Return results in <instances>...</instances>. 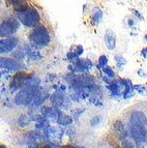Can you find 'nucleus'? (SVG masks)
<instances>
[{
    "mask_svg": "<svg viewBox=\"0 0 147 148\" xmlns=\"http://www.w3.org/2000/svg\"><path fill=\"white\" fill-rule=\"evenodd\" d=\"M147 117L142 112L134 111L131 114L130 132L133 139L141 147L147 142Z\"/></svg>",
    "mask_w": 147,
    "mask_h": 148,
    "instance_id": "f257e3e1",
    "label": "nucleus"
},
{
    "mask_svg": "<svg viewBox=\"0 0 147 148\" xmlns=\"http://www.w3.org/2000/svg\"><path fill=\"white\" fill-rule=\"evenodd\" d=\"M31 29L29 33V40L33 47L44 48L51 42V35L45 25L37 24Z\"/></svg>",
    "mask_w": 147,
    "mask_h": 148,
    "instance_id": "f03ea898",
    "label": "nucleus"
},
{
    "mask_svg": "<svg viewBox=\"0 0 147 148\" xmlns=\"http://www.w3.org/2000/svg\"><path fill=\"white\" fill-rule=\"evenodd\" d=\"M17 19L25 27L33 28L41 22V15L34 8L29 6L23 12H17Z\"/></svg>",
    "mask_w": 147,
    "mask_h": 148,
    "instance_id": "7ed1b4c3",
    "label": "nucleus"
},
{
    "mask_svg": "<svg viewBox=\"0 0 147 148\" xmlns=\"http://www.w3.org/2000/svg\"><path fill=\"white\" fill-rule=\"evenodd\" d=\"M37 86L34 84H27L26 87L21 89L15 96V103L17 105H28L34 99L35 96L38 94Z\"/></svg>",
    "mask_w": 147,
    "mask_h": 148,
    "instance_id": "20e7f679",
    "label": "nucleus"
},
{
    "mask_svg": "<svg viewBox=\"0 0 147 148\" xmlns=\"http://www.w3.org/2000/svg\"><path fill=\"white\" fill-rule=\"evenodd\" d=\"M19 22L16 18L8 17L0 22V37H10L19 30Z\"/></svg>",
    "mask_w": 147,
    "mask_h": 148,
    "instance_id": "39448f33",
    "label": "nucleus"
},
{
    "mask_svg": "<svg viewBox=\"0 0 147 148\" xmlns=\"http://www.w3.org/2000/svg\"><path fill=\"white\" fill-rule=\"evenodd\" d=\"M19 45L18 37H2L0 40V54H8L12 52Z\"/></svg>",
    "mask_w": 147,
    "mask_h": 148,
    "instance_id": "423d86ee",
    "label": "nucleus"
},
{
    "mask_svg": "<svg viewBox=\"0 0 147 148\" xmlns=\"http://www.w3.org/2000/svg\"><path fill=\"white\" fill-rule=\"evenodd\" d=\"M0 67L8 69L10 71H18L23 67V64L20 63L18 60L8 58V57H0Z\"/></svg>",
    "mask_w": 147,
    "mask_h": 148,
    "instance_id": "0eeeda50",
    "label": "nucleus"
},
{
    "mask_svg": "<svg viewBox=\"0 0 147 148\" xmlns=\"http://www.w3.org/2000/svg\"><path fill=\"white\" fill-rule=\"evenodd\" d=\"M108 88L112 94H116V95H120L123 94L125 88V80L122 79H117V80H112L108 84Z\"/></svg>",
    "mask_w": 147,
    "mask_h": 148,
    "instance_id": "6e6552de",
    "label": "nucleus"
},
{
    "mask_svg": "<svg viewBox=\"0 0 147 148\" xmlns=\"http://www.w3.org/2000/svg\"><path fill=\"white\" fill-rule=\"evenodd\" d=\"M92 69V62L87 58H77L74 63V72L83 73Z\"/></svg>",
    "mask_w": 147,
    "mask_h": 148,
    "instance_id": "1a4fd4ad",
    "label": "nucleus"
},
{
    "mask_svg": "<svg viewBox=\"0 0 147 148\" xmlns=\"http://www.w3.org/2000/svg\"><path fill=\"white\" fill-rule=\"evenodd\" d=\"M104 42H105L106 47L108 50H110V51L115 50L116 44H117L116 33L112 29H107L105 31V35H104Z\"/></svg>",
    "mask_w": 147,
    "mask_h": 148,
    "instance_id": "9d476101",
    "label": "nucleus"
},
{
    "mask_svg": "<svg viewBox=\"0 0 147 148\" xmlns=\"http://www.w3.org/2000/svg\"><path fill=\"white\" fill-rule=\"evenodd\" d=\"M29 77L27 76V74H25L23 72H19L15 75L14 79H12V82L10 83V88L12 90H17L20 87L24 86L25 82L27 81V79Z\"/></svg>",
    "mask_w": 147,
    "mask_h": 148,
    "instance_id": "9b49d317",
    "label": "nucleus"
},
{
    "mask_svg": "<svg viewBox=\"0 0 147 148\" xmlns=\"http://www.w3.org/2000/svg\"><path fill=\"white\" fill-rule=\"evenodd\" d=\"M5 1H6V5L12 6L16 12H23L29 8L28 3L25 0H5Z\"/></svg>",
    "mask_w": 147,
    "mask_h": 148,
    "instance_id": "f8f14e48",
    "label": "nucleus"
},
{
    "mask_svg": "<svg viewBox=\"0 0 147 148\" xmlns=\"http://www.w3.org/2000/svg\"><path fill=\"white\" fill-rule=\"evenodd\" d=\"M103 16H104V12L101 8H98V6L93 8L92 10H91V17H90L91 24L93 26L98 25L102 22V20H103Z\"/></svg>",
    "mask_w": 147,
    "mask_h": 148,
    "instance_id": "ddd939ff",
    "label": "nucleus"
},
{
    "mask_svg": "<svg viewBox=\"0 0 147 148\" xmlns=\"http://www.w3.org/2000/svg\"><path fill=\"white\" fill-rule=\"evenodd\" d=\"M114 130H115V133L117 134V136L120 138V140H123L126 137V132H125L124 125L122 124L121 121H116L114 123Z\"/></svg>",
    "mask_w": 147,
    "mask_h": 148,
    "instance_id": "4468645a",
    "label": "nucleus"
},
{
    "mask_svg": "<svg viewBox=\"0 0 147 148\" xmlns=\"http://www.w3.org/2000/svg\"><path fill=\"white\" fill-rule=\"evenodd\" d=\"M57 121H58V123L62 124V125H69L73 122V119H71V117L57 111Z\"/></svg>",
    "mask_w": 147,
    "mask_h": 148,
    "instance_id": "2eb2a0df",
    "label": "nucleus"
},
{
    "mask_svg": "<svg viewBox=\"0 0 147 148\" xmlns=\"http://www.w3.org/2000/svg\"><path fill=\"white\" fill-rule=\"evenodd\" d=\"M51 101L55 106L59 107L60 105L63 104L64 97H63V95H62L61 92H55V93H53V95L51 96Z\"/></svg>",
    "mask_w": 147,
    "mask_h": 148,
    "instance_id": "dca6fc26",
    "label": "nucleus"
},
{
    "mask_svg": "<svg viewBox=\"0 0 147 148\" xmlns=\"http://www.w3.org/2000/svg\"><path fill=\"white\" fill-rule=\"evenodd\" d=\"M133 91H134V86H133V83L130 80H125V88L124 91H123V96L124 99H128L133 95Z\"/></svg>",
    "mask_w": 147,
    "mask_h": 148,
    "instance_id": "f3484780",
    "label": "nucleus"
},
{
    "mask_svg": "<svg viewBox=\"0 0 147 148\" xmlns=\"http://www.w3.org/2000/svg\"><path fill=\"white\" fill-rule=\"evenodd\" d=\"M43 114H44L46 117H51V118H54L56 117L57 118V111L56 110H53V109H50V108H43Z\"/></svg>",
    "mask_w": 147,
    "mask_h": 148,
    "instance_id": "a211bd4d",
    "label": "nucleus"
},
{
    "mask_svg": "<svg viewBox=\"0 0 147 148\" xmlns=\"http://www.w3.org/2000/svg\"><path fill=\"white\" fill-rule=\"evenodd\" d=\"M114 60H115V62H116V64H117L118 67H122L123 65H125V64H126V59H125L123 56H121V55H119V54L114 55Z\"/></svg>",
    "mask_w": 147,
    "mask_h": 148,
    "instance_id": "6ab92c4d",
    "label": "nucleus"
},
{
    "mask_svg": "<svg viewBox=\"0 0 147 148\" xmlns=\"http://www.w3.org/2000/svg\"><path fill=\"white\" fill-rule=\"evenodd\" d=\"M108 61H109L108 57L106 56V55H101V56L98 57V66L103 69V67H105L106 65H108Z\"/></svg>",
    "mask_w": 147,
    "mask_h": 148,
    "instance_id": "aec40b11",
    "label": "nucleus"
},
{
    "mask_svg": "<svg viewBox=\"0 0 147 148\" xmlns=\"http://www.w3.org/2000/svg\"><path fill=\"white\" fill-rule=\"evenodd\" d=\"M103 72L105 73L106 75L108 77H110V78H114L115 77V72L113 71V69L111 66H108V65H106L105 67H103Z\"/></svg>",
    "mask_w": 147,
    "mask_h": 148,
    "instance_id": "412c9836",
    "label": "nucleus"
},
{
    "mask_svg": "<svg viewBox=\"0 0 147 148\" xmlns=\"http://www.w3.org/2000/svg\"><path fill=\"white\" fill-rule=\"evenodd\" d=\"M75 53L77 54V56L78 57H80V56H82L83 55V53H84V48H83V46L82 45H77L76 47H75Z\"/></svg>",
    "mask_w": 147,
    "mask_h": 148,
    "instance_id": "4be33fe9",
    "label": "nucleus"
},
{
    "mask_svg": "<svg viewBox=\"0 0 147 148\" xmlns=\"http://www.w3.org/2000/svg\"><path fill=\"white\" fill-rule=\"evenodd\" d=\"M66 58L69 60V61H73V60H76L77 58H79L77 56V54L75 53V51H69L67 54H66Z\"/></svg>",
    "mask_w": 147,
    "mask_h": 148,
    "instance_id": "5701e85b",
    "label": "nucleus"
},
{
    "mask_svg": "<svg viewBox=\"0 0 147 148\" xmlns=\"http://www.w3.org/2000/svg\"><path fill=\"white\" fill-rule=\"evenodd\" d=\"M131 10H132V12L135 15V17L137 18L138 20H139V21H144V17L142 16V14H141V12H139L137 10H135V8H132Z\"/></svg>",
    "mask_w": 147,
    "mask_h": 148,
    "instance_id": "b1692460",
    "label": "nucleus"
},
{
    "mask_svg": "<svg viewBox=\"0 0 147 148\" xmlns=\"http://www.w3.org/2000/svg\"><path fill=\"white\" fill-rule=\"evenodd\" d=\"M135 25H136L135 18H130V19H128V28L134 27Z\"/></svg>",
    "mask_w": 147,
    "mask_h": 148,
    "instance_id": "393cba45",
    "label": "nucleus"
},
{
    "mask_svg": "<svg viewBox=\"0 0 147 148\" xmlns=\"http://www.w3.org/2000/svg\"><path fill=\"white\" fill-rule=\"evenodd\" d=\"M100 121H101V117H94V118L92 119V120H91V122H90V124L92 126H95L96 124H98L100 123Z\"/></svg>",
    "mask_w": 147,
    "mask_h": 148,
    "instance_id": "a878e982",
    "label": "nucleus"
},
{
    "mask_svg": "<svg viewBox=\"0 0 147 148\" xmlns=\"http://www.w3.org/2000/svg\"><path fill=\"white\" fill-rule=\"evenodd\" d=\"M123 148H135V147H134V145L131 142L125 141V142H123Z\"/></svg>",
    "mask_w": 147,
    "mask_h": 148,
    "instance_id": "bb28decb",
    "label": "nucleus"
},
{
    "mask_svg": "<svg viewBox=\"0 0 147 148\" xmlns=\"http://www.w3.org/2000/svg\"><path fill=\"white\" fill-rule=\"evenodd\" d=\"M140 54H141V56L143 57V58H146L147 57V47H144L142 50H141V52H140Z\"/></svg>",
    "mask_w": 147,
    "mask_h": 148,
    "instance_id": "cd10ccee",
    "label": "nucleus"
},
{
    "mask_svg": "<svg viewBox=\"0 0 147 148\" xmlns=\"http://www.w3.org/2000/svg\"><path fill=\"white\" fill-rule=\"evenodd\" d=\"M134 88H135L136 90H138L139 92H143V91H144V87H143L142 85H136Z\"/></svg>",
    "mask_w": 147,
    "mask_h": 148,
    "instance_id": "c85d7f7f",
    "label": "nucleus"
},
{
    "mask_svg": "<svg viewBox=\"0 0 147 148\" xmlns=\"http://www.w3.org/2000/svg\"><path fill=\"white\" fill-rule=\"evenodd\" d=\"M60 148H76V147H74V146H71V145H64V146H61Z\"/></svg>",
    "mask_w": 147,
    "mask_h": 148,
    "instance_id": "c756f323",
    "label": "nucleus"
},
{
    "mask_svg": "<svg viewBox=\"0 0 147 148\" xmlns=\"http://www.w3.org/2000/svg\"><path fill=\"white\" fill-rule=\"evenodd\" d=\"M38 148H52L50 145H44V146H41V147H38Z\"/></svg>",
    "mask_w": 147,
    "mask_h": 148,
    "instance_id": "7c9ffc66",
    "label": "nucleus"
},
{
    "mask_svg": "<svg viewBox=\"0 0 147 148\" xmlns=\"http://www.w3.org/2000/svg\"><path fill=\"white\" fill-rule=\"evenodd\" d=\"M113 148H122V147H120V146H118V145H116V146H114Z\"/></svg>",
    "mask_w": 147,
    "mask_h": 148,
    "instance_id": "2f4dec72",
    "label": "nucleus"
},
{
    "mask_svg": "<svg viewBox=\"0 0 147 148\" xmlns=\"http://www.w3.org/2000/svg\"><path fill=\"white\" fill-rule=\"evenodd\" d=\"M0 148H6V146H4V145H0Z\"/></svg>",
    "mask_w": 147,
    "mask_h": 148,
    "instance_id": "473e14b6",
    "label": "nucleus"
},
{
    "mask_svg": "<svg viewBox=\"0 0 147 148\" xmlns=\"http://www.w3.org/2000/svg\"><path fill=\"white\" fill-rule=\"evenodd\" d=\"M76 148H85V147H82V146H78V147H76Z\"/></svg>",
    "mask_w": 147,
    "mask_h": 148,
    "instance_id": "72a5a7b5",
    "label": "nucleus"
},
{
    "mask_svg": "<svg viewBox=\"0 0 147 148\" xmlns=\"http://www.w3.org/2000/svg\"><path fill=\"white\" fill-rule=\"evenodd\" d=\"M145 40H146V42H147V34L145 35Z\"/></svg>",
    "mask_w": 147,
    "mask_h": 148,
    "instance_id": "f704fd0d",
    "label": "nucleus"
},
{
    "mask_svg": "<svg viewBox=\"0 0 147 148\" xmlns=\"http://www.w3.org/2000/svg\"><path fill=\"white\" fill-rule=\"evenodd\" d=\"M0 78H1V73H0Z\"/></svg>",
    "mask_w": 147,
    "mask_h": 148,
    "instance_id": "c9c22d12",
    "label": "nucleus"
}]
</instances>
